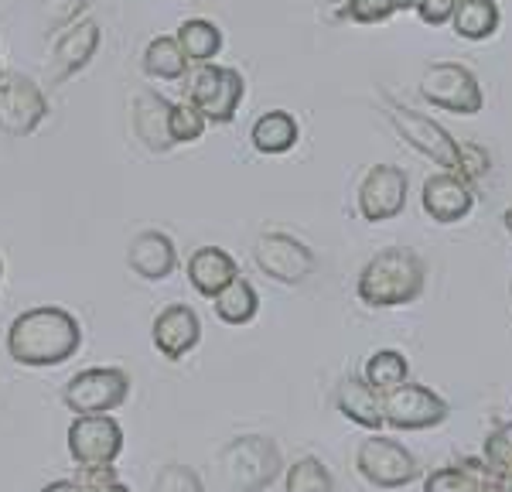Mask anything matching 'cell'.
I'll return each mask as SVG.
<instances>
[{
  "label": "cell",
  "mask_w": 512,
  "mask_h": 492,
  "mask_svg": "<svg viewBox=\"0 0 512 492\" xmlns=\"http://www.w3.org/2000/svg\"><path fill=\"white\" fill-rule=\"evenodd\" d=\"M284 458L274 438L267 434H243L219 451V475L226 492H260L277 479Z\"/></svg>",
  "instance_id": "obj_3"
},
{
  "label": "cell",
  "mask_w": 512,
  "mask_h": 492,
  "mask_svg": "<svg viewBox=\"0 0 512 492\" xmlns=\"http://www.w3.org/2000/svg\"><path fill=\"white\" fill-rule=\"evenodd\" d=\"M212 301H216V315L226 325H246L260 311V294H256V287L246 277H236L233 284H226Z\"/></svg>",
  "instance_id": "obj_25"
},
{
  "label": "cell",
  "mask_w": 512,
  "mask_h": 492,
  "mask_svg": "<svg viewBox=\"0 0 512 492\" xmlns=\"http://www.w3.org/2000/svg\"><path fill=\"white\" fill-rule=\"evenodd\" d=\"M427 264L407 246H386L359 270L355 294L366 308H400L414 305L424 294Z\"/></svg>",
  "instance_id": "obj_2"
},
{
  "label": "cell",
  "mask_w": 512,
  "mask_h": 492,
  "mask_svg": "<svg viewBox=\"0 0 512 492\" xmlns=\"http://www.w3.org/2000/svg\"><path fill=\"white\" fill-rule=\"evenodd\" d=\"M451 28L465 41H485L499 31V4L495 0H458Z\"/></svg>",
  "instance_id": "obj_23"
},
{
  "label": "cell",
  "mask_w": 512,
  "mask_h": 492,
  "mask_svg": "<svg viewBox=\"0 0 512 492\" xmlns=\"http://www.w3.org/2000/svg\"><path fill=\"white\" fill-rule=\"evenodd\" d=\"M502 226H506V233L512 236V205H509L506 212H502Z\"/></svg>",
  "instance_id": "obj_39"
},
{
  "label": "cell",
  "mask_w": 512,
  "mask_h": 492,
  "mask_svg": "<svg viewBox=\"0 0 512 492\" xmlns=\"http://www.w3.org/2000/svg\"><path fill=\"white\" fill-rule=\"evenodd\" d=\"M239 277V267L233 260V253L222 250V246H198L188 257V281L198 294L205 298H216L226 284H233Z\"/></svg>",
  "instance_id": "obj_19"
},
{
  "label": "cell",
  "mask_w": 512,
  "mask_h": 492,
  "mask_svg": "<svg viewBox=\"0 0 512 492\" xmlns=\"http://www.w3.org/2000/svg\"><path fill=\"white\" fill-rule=\"evenodd\" d=\"M48 117L45 93L21 72H4L0 79V130L7 137H28Z\"/></svg>",
  "instance_id": "obj_12"
},
{
  "label": "cell",
  "mask_w": 512,
  "mask_h": 492,
  "mask_svg": "<svg viewBox=\"0 0 512 492\" xmlns=\"http://www.w3.org/2000/svg\"><path fill=\"white\" fill-rule=\"evenodd\" d=\"M151 339H154V349H158L164 359H171V363L185 359L188 352L198 346V339H202V322H198L195 308L168 305L154 318Z\"/></svg>",
  "instance_id": "obj_15"
},
{
  "label": "cell",
  "mask_w": 512,
  "mask_h": 492,
  "mask_svg": "<svg viewBox=\"0 0 512 492\" xmlns=\"http://www.w3.org/2000/svg\"><path fill=\"white\" fill-rule=\"evenodd\" d=\"M96 492H130L127 486H123V482H117V475H113V479H103L99 482V486H93Z\"/></svg>",
  "instance_id": "obj_37"
},
{
  "label": "cell",
  "mask_w": 512,
  "mask_h": 492,
  "mask_svg": "<svg viewBox=\"0 0 512 492\" xmlns=\"http://www.w3.org/2000/svg\"><path fill=\"white\" fill-rule=\"evenodd\" d=\"M383 103H386V110H383L386 120L393 123V130L403 137V141L414 147V151L424 154V158L441 164L444 171H458L461 175V144L454 141L441 123L424 117V113H417V110H410L407 103L393 100L390 93H383Z\"/></svg>",
  "instance_id": "obj_4"
},
{
  "label": "cell",
  "mask_w": 512,
  "mask_h": 492,
  "mask_svg": "<svg viewBox=\"0 0 512 492\" xmlns=\"http://www.w3.org/2000/svg\"><path fill=\"white\" fill-rule=\"evenodd\" d=\"M151 492H205V486H202V479H198L195 469L171 462V465H164V469L158 472Z\"/></svg>",
  "instance_id": "obj_31"
},
{
  "label": "cell",
  "mask_w": 512,
  "mask_h": 492,
  "mask_svg": "<svg viewBox=\"0 0 512 492\" xmlns=\"http://www.w3.org/2000/svg\"><path fill=\"white\" fill-rule=\"evenodd\" d=\"M0 79H4V72H0Z\"/></svg>",
  "instance_id": "obj_42"
},
{
  "label": "cell",
  "mask_w": 512,
  "mask_h": 492,
  "mask_svg": "<svg viewBox=\"0 0 512 492\" xmlns=\"http://www.w3.org/2000/svg\"><path fill=\"white\" fill-rule=\"evenodd\" d=\"M205 113L188 100V103H171V113H168V134H171V144H195L198 137L205 134Z\"/></svg>",
  "instance_id": "obj_29"
},
{
  "label": "cell",
  "mask_w": 512,
  "mask_h": 492,
  "mask_svg": "<svg viewBox=\"0 0 512 492\" xmlns=\"http://www.w3.org/2000/svg\"><path fill=\"white\" fill-rule=\"evenodd\" d=\"M168 113H171V103L161 100L158 93H137L134 96V130L137 137L144 141L151 151H168L171 144V134H168Z\"/></svg>",
  "instance_id": "obj_20"
},
{
  "label": "cell",
  "mask_w": 512,
  "mask_h": 492,
  "mask_svg": "<svg viewBox=\"0 0 512 492\" xmlns=\"http://www.w3.org/2000/svg\"><path fill=\"white\" fill-rule=\"evenodd\" d=\"M175 38H178L181 52L188 55V62H195V65L216 62V55L222 48V31L212 21H205V18H188L178 28Z\"/></svg>",
  "instance_id": "obj_27"
},
{
  "label": "cell",
  "mask_w": 512,
  "mask_h": 492,
  "mask_svg": "<svg viewBox=\"0 0 512 492\" xmlns=\"http://www.w3.org/2000/svg\"><path fill=\"white\" fill-rule=\"evenodd\" d=\"M420 96L437 110L458 113V117H475L485 106L482 82L468 65L461 62H431L420 76Z\"/></svg>",
  "instance_id": "obj_5"
},
{
  "label": "cell",
  "mask_w": 512,
  "mask_h": 492,
  "mask_svg": "<svg viewBox=\"0 0 512 492\" xmlns=\"http://www.w3.org/2000/svg\"><path fill=\"white\" fill-rule=\"evenodd\" d=\"M82 346L79 318L65 308L45 305L18 315L7 328V352L21 366H62Z\"/></svg>",
  "instance_id": "obj_1"
},
{
  "label": "cell",
  "mask_w": 512,
  "mask_h": 492,
  "mask_svg": "<svg viewBox=\"0 0 512 492\" xmlns=\"http://www.w3.org/2000/svg\"><path fill=\"white\" fill-rule=\"evenodd\" d=\"M123 451V428L110 414H76L69 424V455L82 472L106 469Z\"/></svg>",
  "instance_id": "obj_8"
},
{
  "label": "cell",
  "mask_w": 512,
  "mask_h": 492,
  "mask_svg": "<svg viewBox=\"0 0 512 492\" xmlns=\"http://www.w3.org/2000/svg\"><path fill=\"white\" fill-rule=\"evenodd\" d=\"M287 492H335V479L321 458L304 455L287 469Z\"/></svg>",
  "instance_id": "obj_28"
},
{
  "label": "cell",
  "mask_w": 512,
  "mask_h": 492,
  "mask_svg": "<svg viewBox=\"0 0 512 492\" xmlns=\"http://www.w3.org/2000/svg\"><path fill=\"white\" fill-rule=\"evenodd\" d=\"M188 65L192 62H188V55L181 52L178 38H171V35H158L144 48V72L151 79H168V82L185 79Z\"/></svg>",
  "instance_id": "obj_26"
},
{
  "label": "cell",
  "mask_w": 512,
  "mask_h": 492,
  "mask_svg": "<svg viewBox=\"0 0 512 492\" xmlns=\"http://www.w3.org/2000/svg\"><path fill=\"white\" fill-rule=\"evenodd\" d=\"M492 475V469L485 465V458H461L454 465L434 469L424 479V492H482L485 479Z\"/></svg>",
  "instance_id": "obj_22"
},
{
  "label": "cell",
  "mask_w": 512,
  "mask_h": 492,
  "mask_svg": "<svg viewBox=\"0 0 512 492\" xmlns=\"http://www.w3.org/2000/svg\"><path fill=\"white\" fill-rule=\"evenodd\" d=\"M489 151H485L482 144H461V175L468 178V182H482L485 175H489Z\"/></svg>",
  "instance_id": "obj_33"
},
{
  "label": "cell",
  "mask_w": 512,
  "mask_h": 492,
  "mask_svg": "<svg viewBox=\"0 0 512 492\" xmlns=\"http://www.w3.org/2000/svg\"><path fill=\"white\" fill-rule=\"evenodd\" d=\"M448 414H451V407L444 404V397H437L431 387H420V383H410V380L383 397L386 428H393V431L437 428V424L448 421Z\"/></svg>",
  "instance_id": "obj_11"
},
{
  "label": "cell",
  "mask_w": 512,
  "mask_h": 492,
  "mask_svg": "<svg viewBox=\"0 0 512 492\" xmlns=\"http://www.w3.org/2000/svg\"><path fill=\"white\" fill-rule=\"evenodd\" d=\"M127 264L137 277H144V281H168L178 267V250L168 233L144 229V233H137L134 240H130Z\"/></svg>",
  "instance_id": "obj_17"
},
{
  "label": "cell",
  "mask_w": 512,
  "mask_h": 492,
  "mask_svg": "<svg viewBox=\"0 0 512 492\" xmlns=\"http://www.w3.org/2000/svg\"><path fill=\"white\" fill-rule=\"evenodd\" d=\"M355 472L376 489H403L420 475V465L400 441L373 431V438H362L355 448Z\"/></svg>",
  "instance_id": "obj_7"
},
{
  "label": "cell",
  "mask_w": 512,
  "mask_h": 492,
  "mask_svg": "<svg viewBox=\"0 0 512 492\" xmlns=\"http://www.w3.org/2000/svg\"><path fill=\"white\" fill-rule=\"evenodd\" d=\"M243 93H246V82L239 76V69H229V65H216V62L198 65L192 86H188V100L205 113L209 123L233 120L239 103H243Z\"/></svg>",
  "instance_id": "obj_9"
},
{
  "label": "cell",
  "mask_w": 512,
  "mask_h": 492,
  "mask_svg": "<svg viewBox=\"0 0 512 492\" xmlns=\"http://www.w3.org/2000/svg\"><path fill=\"white\" fill-rule=\"evenodd\" d=\"M0 277H4V264H0Z\"/></svg>",
  "instance_id": "obj_40"
},
{
  "label": "cell",
  "mask_w": 512,
  "mask_h": 492,
  "mask_svg": "<svg viewBox=\"0 0 512 492\" xmlns=\"http://www.w3.org/2000/svg\"><path fill=\"white\" fill-rule=\"evenodd\" d=\"M130 397V373L120 366H93L72 376L62 390V404L72 414H110Z\"/></svg>",
  "instance_id": "obj_6"
},
{
  "label": "cell",
  "mask_w": 512,
  "mask_h": 492,
  "mask_svg": "<svg viewBox=\"0 0 512 492\" xmlns=\"http://www.w3.org/2000/svg\"><path fill=\"white\" fill-rule=\"evenodd\" d=\"M253 260L270 281L291 284V287L304 284L318 267L311 246L301 243L291 233H263L260 240L253 243Z\"/></svg>",
  "instance_id": "obj_10"
},
{
  "label": "cell",
  "mask_w": 512,
  "mask_h": 492,
  "mask_svg": "<svg viewBox=\"0 0 512 492\" xmlns=\"http://www.w3.org/2000/svg\"><path fill=\"white\" fill-rule=\"evenodd\" d=\"M335 407L345 421L359 424L366 431H383L386 417H383V393H376L362 376H345L335 390Z\"/></svg>",
  "instance_id": "obj_18"
},
{
  "label": "cell",
  "mask_w": 512,
  "mask_h": 492,
  "mask_svg": "<svg viewBox=\"0 0 512 492\" xmlns=\"http://www.w3.org/2000/svg\"><path fill=\"white\" fill-rule=\"evenodd\" d=\"M495 492H512V472H492Z\"/></svg>",
  "instance_id": "obj_36"
},
{
  "label": "cell",
  "mask_w": 512,
  "mask_h": 492,
  "mask_svg": "<svg viewBox=\"0 0 512 492\" xmlns=\"http://www.w3.org/2000/svg\"><path fill=\"white\" fill-rule=\"evenodd\" d=\"M41 492H96V489L86 479H59V482H48Z\"/></svg>",
  "instance_id": "obj_35"
},
{
  "label": "cell",
  "mask_w": 512,
  "mask_h": 492,
  "mask_svg": "<svg viewBox=\"0 0 512 492\" xmlns=\"http://www.w3.org/2000/svg\"><path fill=\"white\" fill-rule=\"evenodd\" d=\"M396 14V0H349L345 18L355 24H379Z\"/></svg>",
  "instance_id": "obj_32"
},
{
  "label": "cell",
  "mask_w": 512,
  "mask_h": 492,
  "mask_svg": "<svg viewBox=\"0 0 512 492\" xmlns=\"http://www.w3.org/2000/svg\"><path fill=\"white\" fill-rule=\"evenodd\" d=\"M454 11H458V0H420L417 4L420 21L431 24V28H437V24H451Z\"/></svg>",
  "instance_id": "obj_34"
},
{
  "label": "cell",
  "mask_w": 512,
  "mask_h": 492,
  "mask_svg": "<svg viewBox=\"0 0 512 492\" xmlns=\"http://www.w3.org/2000/svg\"><path fill=\"white\" fill-rule=\"evenodd\" d=\"M509 298H512V284H509Z\"/></svg>",
  "instance_id": "obj_41"
},
{
  "label": "cell",
  "mask_w": 512,
  "mask_h": 492,
  "mask_svg": "<svg viewBox=\"0 0 512 492\" xmlns=\"http://www.w3.org/2000/svg\"><path fill=\"white\" fill-rule=\"evenodd\" d=\"M482 458L492 472H512V421L499 424V428L485 438Z\"/></svg>",
  "instance_id": "obj_30"
},
{
  "label": "cell",
  "mask_w": 512,
  "mask_h": 492,
  "mask_svg": "<svg viewBox=\"0 0 512 492\" xmlns=\"http://www.w3.org/2000/svg\"><path fill=\"white\" fill-rule=\"evenodd\" d=\"M362 380L369 383L376 393H390L396 387H403V383L410 380V363L403 352L396 349H379L373 356L366 359V366H362Z\"/></svg>",
  "instance_id": "obj_24"
},
{
  "label": "cell",
  "mask_w": 512,
  "mask_h": 492,
  "mask_svg": "<svg viewBox=\"0 0 512 492\" xmlns=\"http://www.w3.org/2000/svg\"><path fill=\"white\" fill-rule=\"evenodd\" d=\"M99 38L103 35H99V24L93 18L72 21L52 48V69H48L52 82H65L69 76H76L79 69H86L99 48Z\"/></svg>",
  "instance_id": "obj_16"
},
{
  "label": "cell",
  "mask_w": 512,
  "mask_h": 492,
  "mask_svg": "<svg viewBox=\"0 0 512 492\" xmlns=\"http://www.w3.org/2000/svg\"><path fill=\"white\" fill-rule=\"evenodd\" d=\"M420 0H396V11H417Z\"/></svg>",
  "instance_id": "obj_38"
},
{
  "label": "cell",
  "mask_w": 512,
  "mask_h": 492,
  "mask_svg": "<svg viewBox=\"0 0 512 492\" xmlns=\"http://www.w3.org/2000/svg\"><path fill=\"white\" fill-rule=\"evenodd\" d=\"M407 192H410V178L403 168L396 164H376L366 171L359 185V216L366 223H386L396 219L407 209Z\"/></svg>",
  "instance_id": "obj_13"
},
{
  "label": "cell",
  "mask_w": 512,
  "mask_h": 492,
  "mask_svg": "<svg viewBox=\"0 0 512 492\" xmlns=\"http://www.w3.org/2000/svg\"><path fill=\"white\" fill-rule=\"evenodd\" d=\"M297 137H301V127L287 110H267L263 117H256L250 141L260 154H287L294 151Z\"/></svg>",
  "instance_id": "obj_21"
},
{
  "label": "cell",
  "mask_w": 512,
  "mask_h": 492,
  "mask_svg": "<svg viewBox=\"0 0 512 492\" xmlns=\"http://www.w3.org/2000/svg\"><path fill=\"white\" fill-rule=\"evenodd\" d=\"M420 205H424V212L434 223L441 226L461 223L475 209V185L465 175H458V171L441 168L420 188Z\"/></svg>",
  "instance_id": "obj_14"
}]
</instances>
